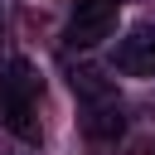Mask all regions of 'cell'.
Here are the masks:
<instances>
[{"label":"cell","instance_id":"cell-2","mask_svg":"<svg viewBox=\"0 0 155 155\" xmlns=\"http://www.w3.org/2000/svg\"><path fill=\"white\" fill-rule=\"evenodd\" d=\"M73 92L82 97V131H87V140H97V145H111L121 131H126V116H121V97H116V87L97 73V68H73Z\"/></svg>","mask_w":155,"mask_h":155},{"label":"cell","instance_id":"cell-1","mask_svg":"<svg viewBox=\"0 0 155 155\" xmlns=\"http://www.w3.org/2000/svg\"><path fill=\"white\" fill-rule=\"evenodd\" d=\"M0 121L24 145L39 140V78L24 58H10L0 73Z\"/></svg>","mask_w":155,"mask_h":155},{"label":"cell","instance_id":"cell-5","mask_svg":"<svg viewBox=\"0 0 155 155\" xmlns=\"http://www.w3.org/2000/svg\"><path fill=\"white\" fill-rule=\"evenodd\" d=\"M0 44H5V0H0Z\"/></svg>","mask_w":155,"mask_h":155},{"label":"cell","instance_id":"cell-3","mask_svg":"<svg viewBox=\"0 0 155 155\" xmlns=\"http://www.w3.org/2000/svg\"><path fill=\"white\" fill-rule=\"evenodd\" d=\"M116 19H121V0H78V10L63 24V44L68 48H92V44L116 34Z\"/></svg>","mask_w":155,"mask_h":155},{"label":"cell","instance_id":"cell-4","mask_svg":"<svg viewBox=\"0 0 155 155\" xmlns=\"http://www.w3.org/2000/svg\"><path fill=\"white\" fill-rule=\"evenodd\" d=\"M111 63H116V73H126V78H155V24H140V29H131L126 39H116Z\"/></svg>","mask_w":155,"mask_h":155}]
</instances>
